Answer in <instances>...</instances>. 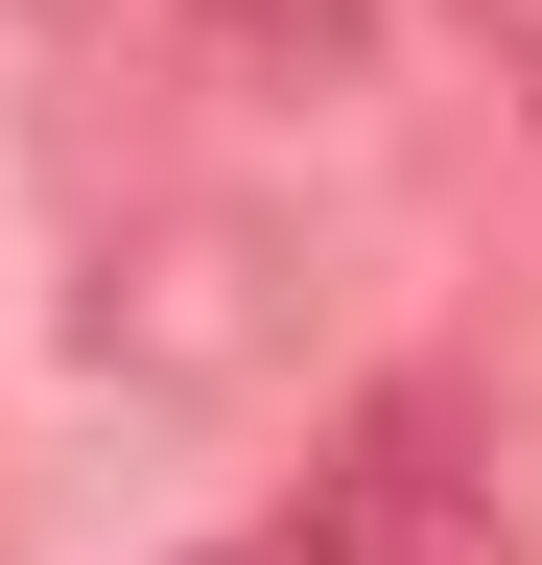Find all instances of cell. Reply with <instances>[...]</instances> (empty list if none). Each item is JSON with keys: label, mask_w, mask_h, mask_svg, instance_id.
Listing matches in <instances>:
<instances>
[{"label": "cell", "mask_w": 542, "mask_h": 565, "mask_svg": "<svg viewBox=\"0 0 542 565\" xmlns=\"http://www.w3.org/2000/svg\"><path fill=\"white\" fill-rule=\"evenodd\" d=\"M189 71L236 118H330V95H378V0H189Z\"/></svg>", "instance_id": "3"}, {"label": "cell", "mask_w": 542, "mask_h": 565, "mask_svg": "<svg viewBox=\"0 0 542 565\" xmlns=\"http://www.w3.org/2000/svg\"><path fill=\"white\" fill-rule=\"evenodd\" d=\"M24 24H95V0H24Z\"/></svg>", "instance_id": "5"}, {"label": "cell", "mask_w": 542, "mask_h": 565, "mask_svg": "<svg viewBox=\"0 0 542 565\" xmlns=\"http://www.w3.org/2000/svg\"><path fill=\"white\" fill-rule=\"evenodd\" d=\"M213 565H284V542H213Z\"/></svg>", "instance_id": "6"}, {"label": "cell", "mask_w": 542, "mask_h": 565, "mask_svg": "<svg viewBox=\"0 0 542 565\" xmlns=\"http://www.w3.org/2000/svg\"><path fill=\"white\" fill-rule=\"evenodd\" d=\"M284 565H519V542H496V471H471L448 401H354V448L307 471Z\"/></svg>", "instance_id": "2"}, {"label": "cell", "mask_w": 542, "mask_h": 565, "mask_svg": "<svg viewBox=\"0 0 542 565\" xmlns=\"http://www.w3.org/2000/svg\"><path fill=\"white\" fill-rule=\"evenodd\" d=\"M471 47H496V71H519V95H542V0H471Z\"/></svg>", "instance_id": "4"}, {"label": "cell", "mask_w": 542, "mask_h": 565, "mask_svg": "<svg viewBox=\"0 0 542 565\" xmlns=\"http://www.w3.org/2000/svg\"><path fill=\"white\" fill-rule=\"evenodd\" d=\"M307 330V259H284V212H118V259H95V307H72V353L95 377H142V401H236L259 353Z\"/></svg>", "instance_id": "1"}]
</instances>
